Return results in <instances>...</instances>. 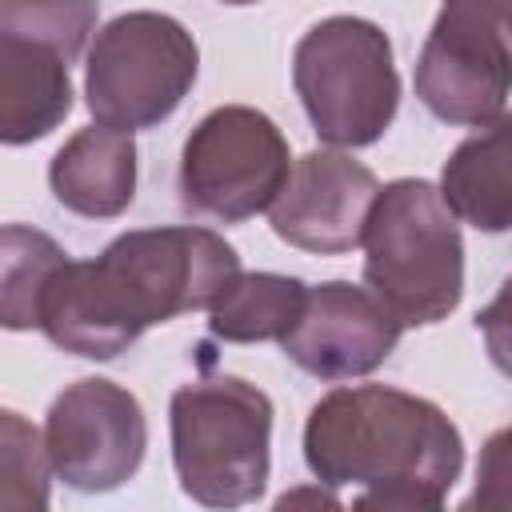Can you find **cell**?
<instances>
[{"label": "cell", "instance_id": "cell-1", "mask_svg": "<svg viewBox=\"0 0 512 512\" xmlns=\"http://www.w3.org/2000/svg\"><path fill=\"white\" fill-rule=\"evenodd\" d=\"M236 272V248L208 228L124 232L96 260H64L44 292L40 328L72 356L112 360L144 328L212 308Z\"/></svg>", "mask_w": 512, "mask_h": 512}, {"label": "cell", "instance_id": "cell-2", "mask_svg": "<svg viewBox=\"0 0 512 512\" xmlns=\"http://www.w3.org/2000/svg\"><path fill=\"white\" fill-rule=\"evenodd\" d=\"M304 460L328 488L360 484V508H440L460 476L456 424L424 396L356 384L332 388L304 424Z\"/></svg>", "mask_w": 512, "mask_h": 512}, {"label": "cell", "instance_id": "cell-3", "mask_svg": "<svg viewBox=\"0 0 512 512\" xmlns=\"http://www.w3.org/2000/svg\"><path fill=\"white\" fill-rule=\"evenodd\" d=\"M360 244L368 292H376L400 324H436L460 304V224L428 180L384 184L368 208Z\"/></svg>", "mask_w": 512, "mask_h": 512}, {"label": "cell", "instance_id": "cell-4", "mask_svg": "<svg viewBox=\"0 0 512 512\" xmlns=\"http://www.w3.org/2000/svg\"><path fill=\"white\" fill-rule=\"evenodd\" d=\"M272 400L240 376H204L172 396V464L208 508L252 504L268 484Z\"/></svg>", "mask_w": 512, "mask_h": 512}, {"label": "cell", "instance_id": "cell-5", "mask_svg": "<svg viewBox=\"0 0 512 512\" xmlns=\"http://www.w3.org/2000/svg\"><path fill=\"white\" fill-rule=\"evenodd\" d=\"M292 84L316 136L332 148L376 144L400 104L392 44L360 16L312 24L292 52Z\"/></svg>", "mask_w": 512, "mask_h": 512}, {"label": "cell", "instance_id": "cell-6", "mask_svg": "<svg viewBox=\"0 0 512 512\" xmlns=\"http://www.w3.org/2000/svg\"><path fill=\"white\" fill-rule=\"evenodd\" d=\"M200 48L192 32L164 12H124L104 24L88 48L84 96L96 124L156 128L196 80Z\"/></svg>", "mask_w": 512, "mask_h": 512}, {"label": "cell", "instance_id": "cell-7", "mask_svg": "<svg viewBox=\"0 0 512 512\" xmlns=\"http://www.w3.org/2000/svg\"><path fill=\"white\" fill-rule=\"evenodd\" d=\"M420 104L460 128H488L508 104V0H444L420 60Z\"/></svg>", "mask_w": 512, "mask_h": 512}, {"label": "cell", "instance_id": "cell-8", "mask_svg": "<svg viewBox=\"0 0 512 512\" xmlns=\"http://www.w3.org/2000/svg\"><path fill=\"white\" fill-rule=\"evenodd\" d=\"M288 160V140L264 112L224 104L208 112L184 140L180 200L200 216L240 224L276 200L292 168Z\"/></svg>", "mask_w": 512, "mask_h": 512}, {"label": "cell", "instance_id": "cell-9", "mask_svg": "<svg viewBox=\"0 0 512 512\" xmlns=\"http://www.w3.org/2000/svg\"><path fill=\"white\" fill-rule=\"evenodd\" d=\"M44 448L52 460V472L76 488V492H108L136 476L144 448H148V424L140 400L100 376L68 384L44 424Z\"/></svg>", "mask_w": 512, "mask_h": 512}, {"label": "cell", "instance_id": "cell-10", "mask_svg": "<svg viewBox=\"0 0 512 512\" xmlns=\"http://www.w3.org/2000/svg\"><path fill=\"white\" fill-rule=\"evenodd\" d=\"M404 324L368 288L328 280L308 288L296 324L280 336L284 356L320 380H352L380 368L400 344Z\"/></svg>", "mask_w": 512, "mask_h": 512}, {"label": "cell", "instance_id": "cell-11", "mask_svg": "<svg viewBox=\"0 0 512 512\" xmlns=\"http://www.w3.org/2000/svg\"><path fill=\"white\" fill-rule=\"evenodd\" d=\"M376 192L380 184L360 160L320 148L288 168L276 200L268 204V220L284 244L336 256L360 244Z\"/></svg>", "mask_w": 512, "mask_h": 512}, {"label": "cell", "instance_id": "cell-12", "mask_svg": "<svg viewBox=\"0 0 512 512\" xmlns=\"http://www.w3.org/2000/svg\"><path fill=\"white\" fill-rule=\"evenodd\" d=\"M48 184L56 200L88 220L120 216L136 196V144L132 132L92 124L80 128L52 160Z\"/></svg>", "mask_w": 512, "mask_h": 512}, {"label": "cell", "instance_id": "cell-13", "mask_svg": "<svg viewBox=\"0 0 512 512\" xmlns=\"http://www.w3.org/2000/svg\"><path fill=\"white\" fill-rule=\"evenodd\" d=\"M68 112V64L32 40L0 32V144H32Z\"/></svg>", "mask_w": 512, "mask_h": 512}, {"label": "cell", "instance_id": "cell-14", "mask_svg": "<svg viewBox=\"0 0 512 512\" xmlns=\"http://www.w3.org/2000/svg\"><path fill=\"white\" fill-rule=\"evenodd\" d=\"M440 200L480 232H504L512 224V144L504 116L448 156Z\"/></svg>", "mask_w": 512, "mask_h": 512}, {"label": "cell", "instance_id": "cell-15", "mask_svg": "<svg viewBox=\"0 0 512 512\" xmlns=\"http://www.w3.org/2000/svg\"><path fill=\"white\" fill-rule=\"evenodd\" d=\"M308 284L296 276L276 272H236L232 284L212 300V332L228 344H256V340H280L300 308H304Z\"/></svg>", "mask_w": 512, "mask_h": 512}, {"label": "cell", "instance_id": "cell-16", "mask_svg": "<svg viewBox=\"0 0 512 512\" xmlns=\"http://www.w3.org/2000/svg\"><path fill=\"white\" fill-rule=\"evenodd\" d=\"M64 260L68 252L48 232L28 224L0 228V328H40L44 292Z\"/></svg>", "mask_w": 512, "mask_h": 512}, {"label": "cell", "instance_id": "cell-17", "mask_svg": "<svg viewBox=\"0 0 512 512\" xmlns=\"http://www.w3.org/2000/svg\"><path fill=\"white\" fill-rule=\"evenodd\" d=\"M96 12V0H0V32L32 40L72 64L96 28Z\"/></svg>", "mask_w": 512, "mask_h": 512}, {"label": "cell", "instance_id": "cell-18", "mask_svg": "<svg viewBox=\"0 0 512 512\" xmlns=\"http://www.w3.org/2000/svg\"><path fill=\"white\" fill-rule=\"evenodd\" d=\"M48 476L52 460L36 424L0 408V512L48 508Z\"/></svg>", "mask_w": 512, "mask_h": 512}, {"label": "cell", "instance_id": "cell-19", "mask_svg": "<svg viewBox=\"0 0 512 512\" xmlns=\"http://www.w3.org/2000/svg\"><path fill=\"white\" fill-rule=\"evenodd\" d=\"M224 4H256V0H224Z\"/></svg>", "mask_w": 512, "mask_h": 512}]
</instances>
